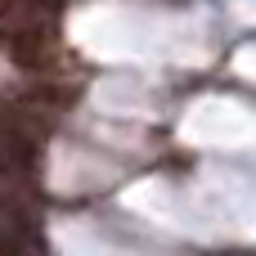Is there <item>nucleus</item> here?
<instances>
[{
    "instance_id": "2",
    "label": "nucleus",
    "mask_w": 256,
    "mask_h": 256,
    "mask_svg": "<svg viewBox=\"0 0 256 256\" xmlns=\"http://www.w3.org/2000/svg\"><path fill=\"white\" fill-rule=\"evenodd\" d=\"M36 153H40V144H36L32 126L18 112L0 108V176H32Z\"/></svg>"
},
{
    "instance_id": "1",
    "label": "nucleus",
    "mask_w": 256,
    "mask_h": 256,
    "mask_svg": "<svg viewBox=\"0 0 256 256\" xmlns=\"http://www.w3.org/2000/svg\"><path fill=\"white\" fill-rule=\"evenodd\" d=\"M0 50L22 72H45L54 63V36L40 22H9V27H0Z\"/></svg>"
},
{
    "instance_id": "3",
    "label": "nucleus",
    "mask_w": 256,
    "mask_h": 256,
    "mask_svg": "<svg viewBox=\"0 0 256 256\" xmlns=\"http://www.w3.org/2000/svg\"><path fill=\"white\" fill-rule=\"evenodd\" d=\"M72 99H76V94H72L68 86H36V90H32V104H36V108H45V104H50V108H72Z\"/></svg>"
}]
</instances>
